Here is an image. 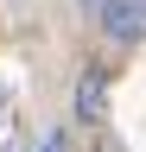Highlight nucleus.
Segmentation results:
<instances>
[{
  "label": "nucleus",
  "instance_id": "nucleus-3",
  "mask_svg": "<svg viewBox=\"0 0 146 152\" xmlns=\"http://www.w3.org/2000/svg\"><path fill=\"white\" fill-rule=\"evenodd\" d=\"M38 152H64V133H45V140H38Z\"/></svg>",
  "mask_w": 146,
  "mask_h": 152
},
{
  "label": "nucleus",
  "instance_id": "nucleus-1",
  "mask_svg": "<svg viewBox=\"0 0 146 152\" xmlns=\"http://www.w3.org/2000/svg\"><path fill=\"white\" fill-rule=\"evenodd\" d=\"M140 26H146V0H102V32L114 45H134Z\"/></svg>",
  "mask_w": 146,
  "mask_h": 152
},
{
  "label": "nucleus",
  "instance_id": "nucleus-2",
  "mask_svg": "<svg viewBox=\"0 0 146 152\" xmlns=\"http://www.w3.org/2000/svg\"><path fill=\"white\" fill-rule=\"evenodd\" d=\"M102 114H108V76L83 70V83H76V121H102Z\"/></svg>",
  "mask_w": 146,
  "mask_h": 152
}]
</instances>
